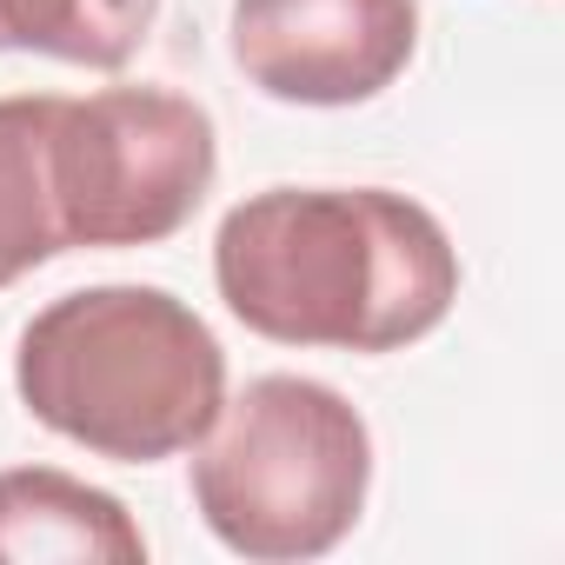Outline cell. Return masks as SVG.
Masks as SVG:
<instances>
[{"mask_svg":"<svg viewBox=\"0 0 565 565\" xmlns=\"http://www.w3.org/2000/svg\"><path fill=\"white\" fill-rule=\"evenodd\" d=\"M226 313L273 347L399 353L459 300L446 226L386 186H266L213 233Z\"/></svg>","mask_w":565,"mask_h":565,"instance_id":"cell-1","label":"cell"},{"mask_svg":"<svg viewBox=\"0 0 565 565\" xmlns=\"http://www.w3.org/2000/svg\"><path fill=\"white\" fill-rule=\"evenodd\" d=\"M21 406L114 466L193 452L226 406L213 327L167 287H81L41 307L14 353Z\"/></svg>","mask_w":565,"mask_h":565,"instance_id":"cell-2","label":"cell"},{"mask_svg":"<svg viewBox=\"0 0 565 565\" xmlns=\"http://www.w3.org/2000/svg\"><path fill=\"white\" fill-rule=\"evenodd\" d=\"M373 486V433L347 393L300 373L253 380L193 446V505L206 532L253 558L294 565L333 552Z\"/></svg>","mask_w":565,"mask_h":565,"instance_id":"cell-3","label":"cell"},{"mask_svg":"<svg viewBox=\"0 0 565 565\" xmlns=\"http://www.w3.org/2000/svg\"><path fill=\"white\" fill-rule=\"evenodd\" d=\"M47 173L67 246H160L213 193V114L167 87H100L87 100L61 94Z\"/></svg>","mask_w":565,"mask_h":565,"instance_id":"cell-4","label":"cell"},{"mask_svg":"<svg viewBox=\"0 0 565 565\" xmlns=\"http://www.w3.org/2000/svg\"><path fill=\"white\" fill-rule=\"evenodd\" d=\"M233 67L287 107H360L419 47V0H233Z\"/></svg>","mask_w":565,"mask_h":565,"instance_id":"cell-5","label":"cell"},{"mask_svg":"<svg viewBox=\"0 0 565 565\" xmlns=\"http://www.w3.org/2000/svg\"><path fill=\"white\" fill-rule=\"evenodd\" d=\"M47 558L140 565L147 532L114 492L61 466H8L0 472V565H47Z\"/></svg>","mask_w":565,"mask_h":565,"instance_id":"cell-6","label":"cell"},{"mask_svg":"<svg viewBox=\"0 0 565 565\" xmlns=\"http://www.w3.org/2000/svg\"><path fill=\"white\" fill-rule=\"evenodd\" d=\"M61 94H14L0 100V294L28 279L34 266L67 253V226L54 206L47 134Z\"/></svg>","mask_w":565,"mask_h":565,"instance_id":"cell-7","label":"cell"},{"mask_svg":"<svg viewBox=\"0 0 565 565\" xmlns=\"http://www.w3.org/2000/svg\"><path fill=\"white\" fill-rule=\"evenodd\" d=\"M160 0H0V54H47L67 67H127L153 34Z\"/></svg>","mask_w":565,"mask_h":565,"instance_id":"cell-8","label":"cell"}]
</instances>
